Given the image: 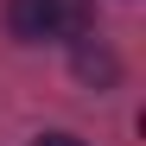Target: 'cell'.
<instances>
[{
    "label": "cell",
    "instance_id": "6da1fadb",
    "mask_svg": "<svg viewBox=\"0 0 146 146\" xmlns=\"http://www.w3.org/2000/svg\"><path fill=\"white\" fill-rule=\"evenodd\" d=\"M70 70H76V83H89V89H114V83H121V57L108 51L102 38H76Z\"/></svg>",
    "mask_w": 146,
    "mask_h": 146
},
{
    "label": "cell",
    "instance_id": "7a4b0ae2",
    "mask_svg": "<svg viewBox=\"0 0 146 146\" xmlns=\"http://www.w3.org/2000/svg\"><path fill=\"white\" fill-rule=\"evenodd\" d=\"M44 26L51 38H83L95 26V0H44Z\"/></svg>",
    "mask_w": 146,
    "mask_h": 146
},
{
    "label": "cell",
    "instance_id": "3957f363",
    "mask_svg": "<svg viewBox=\"0 0 146 146\" xmlns=\"http://www.w3.org/2000/svg\"><path fill=\"white\" fill-rule=\"evenodd\" d=\"M7 32L26 38V44H44L51 26H44V0H7Z\"/></svg>",
    "mask_w": 146,
    "mask_h": 146
},
{
    "label": "cell",
    "instance_id": "277c9868",
    "mask_svg": "<svg viewBox=\"0 0 146 146\" xmlns=\"http://www.w3.org/2000/svg\"><path fill=\"white\" fill-rule=\"evenodd\" d=\"M32 146H89V140H83V133H38Z\"/></svg>",
    "mask_w": 146,
    "mask_h": 146
}]
</instances>
